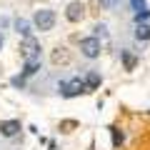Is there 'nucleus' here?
<instances>
[{"mask_svg": "<svg viewBox=\"0 0 150 150\" xmlns=\"http://www.w3.org/2000/svg\"><path fill=\"white\" fill-rule=\"evenodd\" d=\"M10 85L13 88H25V75H13V78H10Z\"/></svg>", "mask_w": 150, "mask_h": 150, "instance_id": "17", "label": "nucleus"}, {"mask_svg": "<svg viewBox=\"0 0 150 150\" xmlns=\"http://www.w3.org/2000/svg\"><path fill=\"white\" fill-rule=\"evenodd\" d=\"M100 83H103V75L98 73V70H90V73L85 75V85H88V93H90V90H98V88H100Z\"/></svg>", "mask_w": 150, "mask_h": 150, "instance_id": "9", "label": "nucleus"}, {"mask_svg": "<svg viewBox=\"0 0 150 150\" xmlns=\"http://www.w3.org/2000/svg\"><path fill=\"white\" fill-rule=\"evenodd\" d=\"M130 8H133V13H143V10H148L145 0H130Z\"/></svg>", "mask_w": 150, "mask_h": 150, "instance_id": "16", "label": "nucleus"}, {"mask_svg": "<svg viewBox=\"0 0 150 150\" xmlns=\"http://www.w3.org/2000/svg\"><path fill=\"white\" fill-rule=\"evenodd\" d=\"M20 53H23V58L40 55V43H38L35 38H23V43H20Z\"/></svg>", "mask_w": 150, "mask_h": 150, "instance_id": "5", "label": "nucleus"}, {"mask_svg": "<svg viewBox=\"0 0 150 150\" xmlns=\"http://www.w3.org/2000/svg\"><path fill=\"white\" fill-rule=\"evenodd\" d=\"M60 93H63V98H78L80 93H88L85 78H73V80H65L63 85H60Z\"/></svg>", "mask_w": 150, "mask_h": 150, "instance_id": "2", "label": "nucleus"}, {"mask_svg": "<svg viewBox=\"0 0 150 150\" xmlns=\"http://www.w3.org/2000/svg\"><path fill=\"white\" fill-rule=\"evenodd\" d=\"M108 130H110V135H112V148L118 150L120 145H123V140H125V135L120 133V128H118V125H110V128H108Z\"/></svg>", "mask_w": 150, "mask_h": 150, "instance_id": "11", "label": "nucleus"}, {"mask_svg": "<svg viewBox=\"0 0 150 150\" xmlns=\"http://www.w3.org/2000/svg\"><path fill=\"white\" fill-rule=\"evenodd\" d=\"M133 23H135V25H150V10L135 13V15H133Z\"/></svg>", "mask_w": 150, "mask_h": 150, "instance_id": "13", "label": "nucleus"}, {"mask_svg": "<svg viewBox=\"0 0 150 150\" xmlns=\"http://www.w3.org/2000/svg\"><path fill=\"white\" fill-rule=\"evenodd\" d=\"M40 65H43V58H40V55H33V58H25V63H23V75H25V78L35 75L38 70H40Z\"/></svg>", "mask_w": 150, "mask_h": 150, "instance_id": "6", "label": "nucleus"}, {"mask_svg": "<svg viewBox=\"0 0 150 150\" xmlns=\"http://www.w3.org/2000/svg\"><path fill=\"white\" fill-rule=\"evenodd\" d=\"M3 45H5V35L0 33V50H3Z\"/></svg>", "mask_w": 150, "mask_h": 150, "instance_id": "18", "label": "nucleus"}, {"mask_svg": "<svg viewBox=\"0 0 150 150\" xmlns=\"http://www.w3.org/2000/svg\"><path fill=\"white\" fill-rule=\"evenodd\" d=\"M20 133V120H3L0 123V135L3 138H15Z\"/></svg>", "mask_w": 150, "mask_h": 150, "instance_id": "7", "label": "nucleus"}, {"mask_svg": "<svg viewBox=\"0 0 150 150\" xmlns=\"http://www.w3.org/2000/svg\"><path fill=\"white\" fill-rule=\"evenodd\" d=\"M93 30H95L93 35H95L98 40H100V38H108V25H105V23H98V25L93 28Z\"/></svg>", "mask_w": 150, "mask_h": 150, "instance_id": "14", "label": "nucleus"}, {"mask_svg": "<svg viewBox=\"0 0 150 150\" xmlns=\"http://www.w3.org/2000/svg\"><path fill=\"white\" fill-rule=\"evenodd\" d=\"M98 3H100L103 10H115V8L120 5V0H98Z\"/></svg>", "mask_w": 150, "mask_h": 150, "instance_id": "15", "label": "nucleus"}, {"mask_svg": "<svg viewBox=\"0 0 150 150\" xmlns=\"http://www.w3.org/2000/svg\"><path fill=\"white\" fill-rule=\"evenodd\" d=\"M120 58H123V65H125V70H135V65H138V58H135V55L130 53L128 48H125V50H120Z\"/></svg>", "mask_w": 150, "mask_h": 150, "instance_id": "10", "label": "nucleus"}, {"mask_svg": "<svg viewBox=\"0 0 150 150\" xmlns=\"http://www.w3.org/2000/svg\"><path fill=\"white\" fill-rule=\"evenodd\" d=\"M65 18H68L70 23H80L83 18H85V5H83L80 0L68 3V8H65Z\"/></svg>", "mask_w": 150, "mask_h": 150, "instance_id": "4", "label": "nucleus"}, {"mask_svg": "<svg viewBox=\"0 0 150 150\" xmlns=\"http://www.w3.org/2000/svg\"><path fill=\"white\" fill-rule=\"evenodd\" d=\"M13 28H15V33H18V35H23V38H33V30H30V20H25V18H15Z\"/></svg>", "mask_w": 150, "mask_h": 150, "instance_id": "8", "label": "nucleus"}, {"mask_svg": "<svg viewBox=\"0 0 150 150\" xmlns=\"http://www.w3.org/2000/svg\"><path fill=\"white\" fill-rule=\"evenodd\" d=\"M33 25H35V30H40V33L53 30V25H55V13L50 10V8H40V10H35V15H33Z\"/></svg>", "mask_w": 150, "mask_h": 150, "instance_id": "1", "label": "nucleus"}, {"mask_svg": "<svg viewBox=\"0 0 150 150\" xmlns=\"http://www.w3.org/2000/svg\"><path fill=\"white\" fill-rule=\"evenodd\" d=\"M135 40L148 43L150 40V25H135Z\"/></svg>", "mask_w": 150, "mask_h": 150, "instance_id": "12", "label": "nucleus"}, {"mask_svg": "<svg viewBox=\"0 0 150 150\" xmlns=\"http://www.w3.org/2000/svg\"><path fill=\"white\" fill-rule=\"evenodd\" d=\"M80 53L85 55V58L95 60V58H100V53H103V43L98 40L95 35H90V38H83V40H80Z\"/></svg>", "mask_w": 150, "mask_h": 150, "instance_id": "3", "label": "nucleus"}]
</instances>
